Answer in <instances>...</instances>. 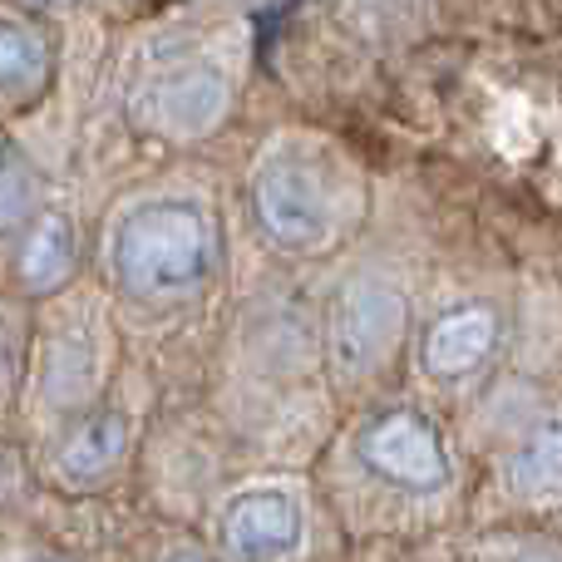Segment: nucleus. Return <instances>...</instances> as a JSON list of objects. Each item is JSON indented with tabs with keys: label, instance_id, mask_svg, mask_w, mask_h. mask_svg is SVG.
Here are the masks:
<instances>
[{
	"label": "nucleus",
	"instance_id": "nucleus-1",
	"mask_svg": "<svg viewBox=\"0 0 562 562\" xmlns=\"http://www.w3.org/2000/svg\"><path fill=\"white\" fill-rule=\"evenodd\" d=\"M217 267V227L188 198H154L124 213L114 233V277L138 301H178L203 291Z\"/></svg>",
	"mask_w": 562,
	"mask_h": 562
},
{
	"label": "nucleus",
	"instance_id": "nucleus-2",
	"mask_svg": "<svg viewBox=\"0 0 562 562\" xmlns=\"http://www.w3.org/2000/svg\"><path fill=\"white\" fill-rule=\"evenodd\" d=\"M257 227L286 252H311L330 233V188L321 168L296 148L272 154L252 178Z\"/></svg>",
	"mask_w": 562,
	"mask_h": 562
},
{
	"label": "nucleus",
	"instance_id": "nucleus-3",
	"mask_svg": "<svg viewBox=\"0 0 562 562\" xmlns=\"http://www.w3.org/2000/svg\"><path fill=\"white\" fill-rule=\"evenodd\" d=\"M405 330V296L380 277H356L330 306V356L340 375H370Z\"/></svg>",
	"mask_w": 562,
	"mask_h": 562
},
{
	"label": "nucleus",
	"instance_id": "nucleus-4",
	"mask_svg": "<svg viewBox=\"0 0 562 562\" xmlns=\"http://www.w3.org/2000/svg\"><path fill=\"white\" fill-rule=\"evenodd\" d=\"M360 459L380 479L400 488H439L449 479V459L439 435L409 409H390L360 435Z\"/></svg>",
	"mask_w": 562,
	"mask_h": 562
},
{
	"label": "nucleus",
	"instance_id": "nucleus-5",
	"mask_svg": "<svg viewBox=\"0 0 562 562\" xmlns=\"http://www.w3.org/2000/svg\"><path fill=\"white\" fill-rule=\"evenodd\" d=\"M227 104H233V85L217 75L213 65H188L173 75L154 79L148 89V119L158 134L168 138H203L223 124Z\"/></svg>",
	"mask_w": 562,
	"mask_h": 562
},
{
	"label": "nucleus",
	"instance_id": "nucleus-6",
	"mask_svg": "<svg viewBox=\"0 0 562 562\" xmlns=\"http://www.w3.org/2000/svg\"><path fill=\"white\" fill-rule=\"evenodd\" d=\"M55 35L40 15L10 10L0 25V89L10 109H30L55 85Z\"/></svg>",
	"mask_w": 562,
	"mask_h": 562
},
{
	"label": "nucleus",
	"instance_id": "nucleus-7",
	"mask_svg": "<svg viewBox=\"0 0 562 562\" xmlns=\"http://www.w3.org/2000/svg\"><path fill=\"white\" fill-rule=\"evenodd\" d=\"M223 533L243 562H272L301 543V508L281 488H252L227 508Z\"/></svg>",
	"mask_w": 562,
	"mask_h": 562
},
{
	"label": "nucleus",
	"instance_id": "nucleus-8",
	"mask_svg": "<svg viewBox=\"0 0 562 562\" xmlns=\"http://www.w3.org/2000/svg\"><path fill=\"white\" fill-rule=\"evenodd\" d=\"M498 346V316L494 306H454L445 316L429 321L425 340H419V360L429 375L439 380H459L474 366H484L488 350Z\"/></svg>",
	"mask_w": 562,
	"mask_h": 562
},
{
	"label": "nucleus",
	"instance_id": "nucleus-9",
	"mask_svg": "<svg viewBox=\"0 0 562 562\" xmlns=\"http://www.w3.org/2000/svg\"><path fill=\"white\" fill-rule=\"evenodd\" d=\"M79 243L65 213H40L15 243V281L30 296H49L75 277Z\"/></svg>",
	"mask_w": 562,
	"mask_h": 562
},
{
	"label": "nucleus",
	"instance_id": "nucleus-10",
	"mask_svg": "<svg viewBox=\"0 0 562 562\" xmlns=\"http://www.w3.org/2000/svg\"><path fill=\"white\" fill-rule=\"evenodd\" d=\"M124 449H128L124 415H119V409H99V415H89L85 425L65 439V449H59V474L75 479V484H94V479H104L109 469L124 459Z\"/></svg>",
	"mask_w": 562,
	"mask_h": 562
},
{
	"label": "nucleus",
	"instance_id": "nucleus-11",
	"mask_svg": "<svg viewBox=\"0 0 562 562\" xmlns=\"http://www.w3.org/2000/svg\"><path fill=\"white\" fill-rule=\"evenodd\" d=\"M508 479H514V488L538 494V498L562 494V425H548V429H538V435H528V445L518 449L514 464H508Z\"/></svg>",
	"mask_w": 562,
	"mask_h": 562
},
{
	"label": "nucleus",
	"instance_id": "nucleus-12",
	"mask_svg": "<svg viewBox=\"0 0 562 562\" xmlns=\"http://www.w3.org/2000/svg\"><path fill=\"white\" fill-rule=\"evenodd\" d=\"M35 203H40V168L20 154L15 144L5 148V173H0V207H5V233L35 223Z\"/></svg>",
	"mask_w": 562,
	"mask_h": 562
},
{
	"label": "nucleus",
	"instance_id": "nucleus-13",
	"mask_svg": "<svg viewBox=\"0 0 562 562\" xmlns=\"http://www.w3.org/2000/svg\"><path fill=\"white\" fill-rule=\"evenodd\" d=\"M518 562H562L558 548H528V553H518Z\"/></svg>",
	"mask_w": 562,
	"mask_h": 562
},
{
	"label": "nucleus",
	"instance_id": "nucleus-14",
	"mask_svg": "<svg viewBox=\"0 0 562 562\" xmlns=\"http://www.w3.org/2000/svg\"><path fill=\"white\" fill-rule=\"evenodd\" d=\"M168 562H213V558H207V553H198V548H178V553L168 558Z\"/></svg>",
	"mask_w": 562,
	"mask_h": 562
},
{
	"label": "nucleus",
	"instance_id": "nucleus-15",
	"mask_svg": "<svg viewBox=\"0 0 562 562\" xmlns=\"http://www.w3.org/2000/svg\"><path fill=\"white\" fill-rule=\"evenodd\" d=\"M35 10H45V5H65V0H30Z\"/></svg>",
	"mask_w": 562,
	"mask_h": 562
},
{
	"label": "nucleus",
	"instance_id": "nucleus-16",
	"mask_svg": "<svg viewBox=\"0 0 562 562\" xmlns=\"http://www.w3.org/2000/svg\"><path fill=\"white\" fill-rule=\"evenodd\" d=\"M35 562H49V558H35Z\"/></svg>",
	"mask_w": 562,
	"mask_h": 562
}]
</instances>
